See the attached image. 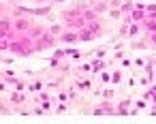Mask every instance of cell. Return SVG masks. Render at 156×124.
<instances>
[{"label":"cell","mask_w":156,"mask_h":124,"mask_svg":"<svg viewBox=\"0 0 156 124\" xmlns=\"http://www.w3.org/2000/svg\"><path fill=\"white\" fill-rule=\"evenodd\" d=\"M37 41H39V43H34V49H37V51L47 49V47H51V45H54V34H51V37H49V34H43V37H39Z\"/></svg>","instance_id":"cell-1"},{"label":"cell","mask_w":156,"mask_h":124,"mask_svg":"<svg viewBox=\"0 0 156 124\" xmlns=\"http://www.w3.org/2000/svg\"><path fill=\"white\" fill-rule=\"evenodd\" d=\"M13 28H15L17 32H26V30H30V22H28L26 17H20V19L13 24Z\"/></svg>","instance_id":"cell-2"},{"label":"cell","mask_w":156,"mask_h":124,"mask_svg":"<svg viewBox=\"0 0 156 124\" xmlns=\"http://www.w3.org/2000/svg\"><path fill=\"white\" fill-rule=\"evenodd\" d=\"M60 41L62 43H77L79 41V34L77 32H64V34H60Z\"/></svg>","instance_id":"cell-3"},{"label":"cell","mask_w":156,"mask_h":124,"mask_svg":"<svg viewBox=\"0 0 156 124\" xmlns=\"http://www.w3.org/2000/svg\"><path fill=\"white\" fill-rule=\"evenodd\" d=\"M86 28H88L90 32H94V34H98V32H101V24H98V22H94V19H92V22H88V26H86Z\"/></svg>","instance_id":"cell-4"},{"label":"cell","mask_w":156,"mask_h":124,"mask_svg":"<svg viewBox=\"0 0 156 124\" xmlns=\"http://www.w3.org/2000/svg\"><path fill=\"white\" fill-rule=\"evenodd\" d=\"M9 30H11V24L7 19H0V34H9Z\"/></svg>","instance_id":"cell-5"},{"label":"cell","mask_w":156,"mask_h":124,"mask_svg":"<svg viewBox=\"0 0 156 124\" xmlns=\"http://www.w3.org/2000/svg\"><path fill=\"white\" fill-rule=\"evenodd\" d=\"M0 49H11V43H9L7 34H0Z\"/></svg>","instance_id":"cell-6"},{"label":"cell","mask_w":156,"mask_h":124,"mask_svg":"<svg viewBox=\"0 0 156 124\" xmlns=\"http://www.w3.org/2000/svg\"><path fill=\"white\" fill-rule=\"evenodd\" d=\"M143 26H145L147 30H152V32H154V30H156V19H154V17H147V19L143 22Z\"/></svg>","instance_id":"cell-7"},{"label":"cell","mask_w":156,"mask_h":124,"mask_svg":"<svg viewBox=\"0 0 156 124\" xmlns=\"http://www.w3.org/2000/svg\"><path fill=\"white\" fill-rule=\"evenodd\" d=\"M30 34L39 39V37H43V28H39V26H37V28H30Z\"/></svg>","instance_id":"cell-8"},{"label":"cell","mask_w":156,"mask_h":124,"mask_svg":"<svg viewBox=\"0 0 156 124\" xmlns=\"http://www.w3.org/2000/svg\"><path fill=\"white\" fill-rule=\"evenodd\" d=\"M51 34H62V28L60 26H51Z\"/></svg>","instance_id":"cell-9"},{"label":"cell","mask_w":156,"mask_h":124,"mask_svg":"<svg viewBox=\"0 0 156 124\" xmlns=\"http://www.w3.org/2000/svg\"><path fill=\"white\" fill-rule=\"evenodd\" d=\"M13 101H17V103H22V101H24V96H22V94H15V96H13Z\"/></svg>","instance_id":"cell-10"},{"label":"cell","mask_w":156,"mask_h":124,"mask_svg":"<svg viewBox=\"0 0 156 124\" xmlns=\"http://www.w3.org/2000/svg\"><path fill=\"white\" fill-rule=\"evenodd\" d=\"M152 41H154V43H156V34H152Z\"/></svg>","instance_id":"cell-11"},{"label":"cell","mask_w":156,"mask_h":124,"mask_svg":"<svg viewBox=\"0 0 156 124\" xmlns=\"http://www.w3.org/2000/svg\"><path fill=\"white\" fill-rule=\"evenodd\" d=\"M54 2H62V0H54Z\"/></svg>","instance_id":"cell-12"},{"label":"cell","mask_w":156,"mask_h":124,"mask_svg":"<svg viewBox=\"0 0 156 124\" xmlns=\"http://www.w3.org/2000/svg\"><path fill=\"white\" fill-rule=\"evenodd\" d=\"M37 2H45V0H37Z\"/></svg>","instance_id":"cell-13"},{"label":"cell","mask_w":156,"mask_h":124,"mask_svg":"<svg viewBox=\"0 0 156 124\" xmlns=\"http://www.w3.org/2000/svg\"><path fill=\"white\" fill-rule=\"evenodd\" d=\"M0 11H2V7H0Z\"/></svg>","instance_id":"cell-14"}]
</instances>
